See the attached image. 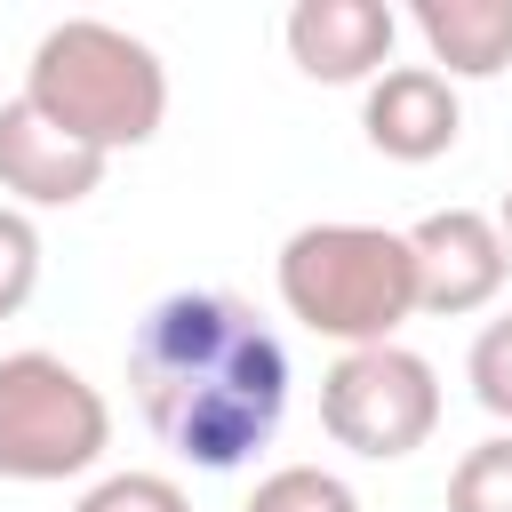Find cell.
<instances>
[{"mask_svg": "<svg viewBox=\"0 0 512 512\" xmlns=\"http://www.w3.org/2000/svg\"><path fill=\"white\" fill-rule=\"evenodd\" d=\"M128 392L160 448L200 472H232L288 416V344L248 296L176 288L128 336Z\"/></svg>", "mask_w": 512, "mask_h": 512, "instance_id": "1", "label": "cell"}, {"mask_svg": "<svg viewBox=\"0 0 512 512\" xmlns=\"http://www.w3.org/2000/svg\"><path fill=\"white\" fill-rule=\"evenodd\" d=\"M24 104L112 160V152H136V144L160 136L168 64H160L152 40L120 32L104 16H64V24L40 32V48L24 64Z\"/></svg>", "mask_w": 512, "mask_h": 512, "instance_id": "2", "label": "cell"}, {"mask_svg": "<svg viewBox=\"0 0 512 512\" xmlns=\"http://www.w3.org/2000/svg\"><path fill=\"white\" fill-rule=\"evenodd\" d=\"M280 304L312 336L360 352V344H400L416 320V256L408 232L384 224H296L280 240Z\"/></svg>", "mask_w": 512, "mask_h": 512, "instance_id": "3", "label": "cell"}, {"mask_svg": "<svg viewBox=\"0 0 512 512\" xmlns=\"http://www.w3.org/2000/svg\"><path fill=\"white\" fill-rule=\"evenodd\" d=\"M112 448L104 392L56 352H0V480H80Z\"/></svg>", "mask_w": 512, "mask_h": 512, "instance_id": "4", "label": "cell"}, {"mask_svg": "<svg viewBox=\"0 0 512 512\" xmlns=\"http://www.w3.org/2000/svg\"><path fill=\"white\" fill-rule=\"evenodd\" d=\"M320 424L336 448H352L368 464H400L440 432V376L408 344L336 352V368L320 376Z\"/></svg>", "mask_w": 512, "mask_h": 512, "instance_id": "5", "label": "cell"}, {"mask_svg": "<svg viewBox=\"0 0 512 512\" xmlns=\"http://www.w3.org/2000/svg\"><path fill=\"white\" fill-rule=\"evenodd\" d=\"M408 256H416V312L432 320H464V312H488L504 296V232L496 216L480 208H432L408 224Z\"/></svg>", "mask_w": 512, "mask_h": 512, "instance_id": "6", "label": "cell"}, {"mask_svg": "<svg viewBox=\"0 0 512 512\" xmlns=\"http://www.w3.org/2000/svg\"><path fill=\"white\" fill-rule=\"evenodd\" d=\"M104 152L64 136L56 120H40L24 96L0 104V192H16V208H80L96 184H104Z\"/></svg>", "mask_w": 512, "mask_h": 512, "instance_id": "7", "label": "cell"}, {"mask_svg": "<svg viewBox=\"0 0 512 512\" xmlns=\"http://www.w3.org/2000/svg\"><path fill=\"white\" fill-rule=\"evenodd\" d=\"M360 128H368V144H376L384 160L424 168V160L456 152V136H464L456 80H440L432 64H384V72L368 80V96H360Z\"/></svg>", "mask_w": 512, "mask_h": 512, "instance_id": "8", "label": "cell"}, {"mask_svg": "<svg viewBox=\"0 0 512 512\" xmlns=\"http://www.w3.org/2000/svg\"><path fill=\"white\" fill-rule=\"evenodd\" d=\"M280 32H288V56H296L304 80L352 88V80H376L392 64L400 16L384 0H296Z\"/></svg>", "mask_w": 512, "mask_h": 512, "instance_id": "9", "label": "cell"}, {"mask_svg": "<svg viewBox=\"0 0 512 512\" xmlns=\"http://www.w3.org/2000/svg\"><path fill=\"white\" fill-rule=\"evenodd\" d=\"M408 24L440 80H496L512 64V0H416Z\"/></svg>", "mask_w": 512, "mask_h": 512, "instance_id": "10", "label": "cell"}, {"mask_svg": "<svg viewBox=\"0 0 512 512\" xmlns=\"http://www.w3.org/2000/svg\"><path fill=\"white\" fill-rule=\"evenodd\" d=\"M240 512H360V496H352V480L328 472V464H280V472L256 480V496H248Z\"/></svg>", "mask_w": 512, "mask_h": 512, "instance_id": "11", "label": "cell"}, {"mask_svg": "<svg viewBox=\"0 0 512 512\" xmlns=\"http://www.w3.org/2000/svg\"><path fill=\"white\" fill-rule=\"evenodd\" d=\"M448 512H512V432H488L448 472Z\"/></svg>", "mask_w": 512, "mask_h": 512, "instance_id": "12", "label": "cell"}, {"mask_svg": "<svg viewBox=\"0 0 512 512\" xmlns=\"http://www.w3.org/2000/svg\"><path fill=\"white\" fill-rule=\"evenodd\" d=\"M32 288H40V224L16 200H0V320H16Z\"/></svg>", "mask_w": 512, "mask_h": 512, "instance_id": "13", "label": "cell"}, {"mask_svg": "<svg viewBox=\"0 0 512 512\" xmlns=\"http://www.w3.org/2000/svg\"><path fill=\"white\" fill-rule=\"evenodd\" d=\"M464 376H472V400H480L496 424H512V312H496V320L472 336Z\"/></svg>", "mask_w": 512, "mask_h": 512, "instance_id": "14", "label": "cell"}, {"mask_svg": "<svg viewBox=\"0 0 512 512\" xmlns=\"http://www.w3.org/2000/svg\"><path fill=\"white\" fill-rule=\"evenodd\" d=\"M72 512H192V496L168 472H104L96 488H80Z\"/></svg>", "mask_w": 512, "mask_h": 512, "instance_id": "15", "label": "cell"}, {"mask_svg": "<svg viewBox=\"0 0 512 512\" xmlns=\"http://www.w3.org/2000/svg\"><path fill=\"white\" fill-rule=\"evenodd\" d=\"M496 232H504V256H512V192H504V208H496Z\"/></svg>", "mask_w": 512, "mask_h": 512, "instance_id": "16", "label": "cell"}]
</instances>
